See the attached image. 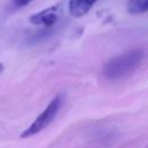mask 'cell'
<instances>
[{"label": "cell", "instance_id": "obj_1", "mask_svg": "<svg viewBox=\"0 0 148 148\" xmlns=\"http://www.w3.org/2000/svg\"><path fill=\"white\" fill-rule=\"evenodd\" d=\"M145 59V50L136 47L111 58L103 68V75L111 81L123 80L134 73Z\"/></svg>", "mask_w": 148, "mask_h": 148}, {"label": "cell", "instance_id": "obj_2", "mask_svg": "<svg viewBox=\"0 0 148 148\" xmlns=\"http://www.w3.org/2000/svg\"><path fill=\"white\" fill-rule=\"evenodd\" d=\"M64 98H65V94L64 92H58L49 103V105L43 110V112L32 121V124L30 126H28L22 133H21V138L22 139H28L30 136H34L36 134H38L39 132H42L43 130H45L56 118V116L58 114L62 103H64Z\"/></svg>", "mask_w": 148, "mask_h": 148}, {"label": "cell", "instance_id": "obj_3", "mask_svg": "<svg viewBox=\"0 0 148 148\" xmlns=\"http://www.w3.org/2000/svg\"><path fill=\"white\" fill-rule=\"evenodd\" d=\"M64 12V6L61 2H58L49 8H45L38 13L32 14L29 17V22L35 25H43L45 28H51L58 23Z\"/></svg>", "mask_w": 148, "mask_h": 148}, {"label": "cell", "instance_id": "obj_4", "mask_svg": "<svg viewBox=\"0 0 148 148\" xmlns=\"http://www.w3.org/2000/svg\"><path fill=\"white\" fill-rule=\"evenodd\" d=\"M96 1L97 0H71L68 3L69 14L74 17H82L91 9Z\"/></svg>", "mask_w": 148, "mask_h": 148}, {"label": "cell", "instance_id": "obj_5", "mask_svg": "<svg viewBox=\"0 0 148 148\" xmlns=\"http://www.w3.org/2000/svg\"><path fill=\"white\" fill-rule=\"evenodd\" d=\"M126 10L133 15L146 13L148 10V0H128Z\"/></svg>", "mask_w": 148, "mask_h": 148}, {"label": "cell", "instance_id": "obj_6", "mask_svg": "<svg viewBox=\"0 0 148 148\" xmlns=\"http://www.w3.org/2000/svg\"><path fill=\"white\" fill-rule=\"evenodd\" d=\"M31 1L34 0H13L14 5L17 6V7H23V6H27L28 3H30Z\"/></svg>", "mask_w": 148, "mask_h": 148}, {"label": "cell", "instance_id": "obj_7", "mask_svg": "<svg viewBox=\"0 0 148 148\" xmlns=\"http://www.w3.org/2000/svg\"><path fill=\"white\" fill-rule=\"evenodd\" d=\"M3 69H5V67H3V65H2L1 62H0V74H1L2 72H3Z\"/></svg>", "mask_w": 148, "mask_h": 148}]
</instances>
